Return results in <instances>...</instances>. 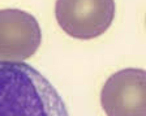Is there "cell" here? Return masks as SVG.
I'll return each instance as SVG.
<instances>
[{
  "label": "cell",
  "mask_w": 146,
  "mask_h": 116,
  "mask_svg": "<svg viewBox=\"0 0 146 116\" xmlns=\"http://www.w3.org/2000/svg\"><path fill=\"white\" fill-rule=\"evenodd\" d=\"M41 40L39 25L31 14L17 9L0 10V59H28L35 53Z\"/></svg>",
  "instance_id": "3"
},
{
  "label": "cell",
  "mask_w": 146,
  "mask_h": 116,
  "mask_svg": "<svg viewBox=\"0 0 146 116\" xmlns=\"http://www.w3.org/2000/svg\"><path fill=\"white\" fill-rule=\"evenodd\" d=\"M107 116H146V72L139 68L117 71L106 80L100 95Z\"/></svg>",
  "instance_id": "2"
},
{
  "label": "cell",
  "mask_w": 146,
  "mask_h": 116,
  "mask_svg": "<svg viewBox=\"0 0 146 116\" xmlns=\"http://www.w3.org/2000/svg\"><path fill=\"white\" fill-rule=\"evenodd\" d=\"M55 12L58 23L70 36L89 40L104 34L115 13L112 0L57 1Z\"/></svg>",
  "instance_id": "1"
}]
</instances>
